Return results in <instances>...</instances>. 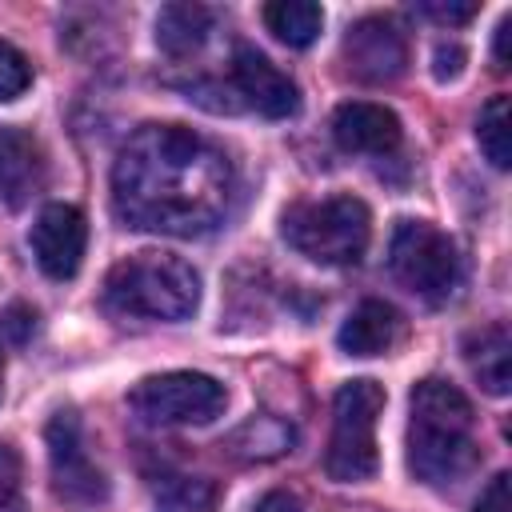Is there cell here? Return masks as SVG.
<instances>
[{"label": "cell", "mask_w": 512, "mask_h": 512, "mask_svg": "<svg viewBox=\"0 0 512 512\" xmlns=\"http://www.w3.org/2000/svg\"><path fill=\"white\" fill-rule=\"evenodd\" d=\"M32 320H36V316H32V308H24V304H12V308L0 316V328H4V332H8L16 344H24V340L32 336Z\"/></svg>", "instance_id": "25"}, {"label": "cell", "mask_w": 512, "mask_h": 512, "mask_svg": "<svg viewBox=\"0 0 512 512\" xmlns=\"http://www.w3.org/2000/svg\"><path fill=\"white\" fill-rule=\"evenodd\" d=\"M384 384L376 380H348L332 396V436L324 452V472L340 484H364L380 468L376 452V420L384 412Z\"/></svg>", "instance_id": "5"}, {"label": "cell", "mask_w": 512, "mask_h": 512, "mask_svg": "<svg viewBox=\"0 0 512 512\" xmlns=\"http://www.w3.org/2000/svg\"><path fill=\"white\" fill-rule=\"evenodd\" d=\"M268 32L288 48H308L324 28V8L312 0H272L264 4Z\"/></svg>", "instance_id": "17"}, {"label": "cell", "mask_w": 512, "mask_h": 512, "mask_svg": "<svg viewBox=\"0 0 512 512\" xmlns=\"http://www.w3.org/2000/svg\"><path fill=\"white\" fill-rule=\"evenodd\" d=\"M104 304L120 316L188 320L200 304V276L172 252H136L108 272Z\"/></svg>", "instance_id": "3"}, {"label": "cell", "mask_w": 512, "mask_h": 512, "mask_svg": "<svg viewBox=\"0 0 512 512\" xmlns=\"http://www.w3.org/2000/svg\"><path fill=\"white\" fill-rule=\"evenodd\" d=\"M216 496V484L204 476H164L152 492L156 512H212Z\"/></svg>", "instance_id": "19"}, {"label": "cell", "mask_w": 512, "mask_h": 512, "mask_svg": "<svg viewBox=\"0 0 512 512\" xmlns=\"http://www.w3.org/2000/svg\"><path fill=\"white\" fill-rule=\"evenodd\" d=\"M460 68H464V48L460 44H440L436 48V80H456L460 76Z\"/></svg>", "instance_id": "26"}, {"label": "cell", "mask_w": 512, "mask_h": 512, "mask_svg": "<svg viewBox=\"0 0 512 512\" xmlns=\"http://www.w3.org/2000/svg\"><path fill=\"white\" fill-rule=\"evenodd\" d=\"M508 96H492L484 108H480V120H476V140H480V152L488 156L492 168H508L512 164V144H508Z\"/></svg>", "instance_id": "20"}, {"label": "cell", "mask_w": 512, "mask_h": 512, "mask_svg": "<svg viewBox=\"0 0 512 512\" xmlns=\"http://www.w3.org/2000/svg\"><path fill=\"white\" fill-rule=\"evenodd\" d=\"M420 12L432 16V20H440V24H468L480 8H476V4H440V0H424Z\"/></svg>", "instance_id": "24"}, {"label": "cell", "mask_w": 512, "mask_h": 512, "mask_svg": "<svg viewBox=\"0 0 512 512\" xmlns=\"http://www.w3.org/2000/svg\"><path fill=\"white\" fill-rule=\"evenodd\" d=\"M32 256L44 276L52 280H72L84 264L88 248V220L76 204H44L36 224H32Z\"/></svg>", "instance_id": "10"}, {"label": "cell", "mask_w": 512, "mask_h": 512, "mask_svg": "<svg viewBox=\"0 0 512 512\" xmlns=\"http://www.w3.org/2000/svg\"><path fill=\"white\" fill-rule=\"evenodd\" d=\"M48 180L44 148L24 128H0V196L8 208H24Z\"/></svg>", "instance_id": "13"}, {"label": "cell", "mask_w": 512, "mask_h": 512, "mask_svg": "<svg viewBox=\"0 0 512 512\" xmlns=\"http://www.w3.org/2000/svg\"><path fill=\"white\" fill-rule=\"evenodd\" d=\"M508 36H512V16L496 24V68H508Z\"/></svg>", "instance_id": "28"}, {"label": "cell", "mask_w": 512, "mask_h": 512, "mask_svg": "<svg viewBox=\"0 0 512 512\" xmlns=\"http://www.w3.org/2000/svg\"><path fill=\"white\" fill-rule=\"evenodd\" d=\"M280 236L292 252L316 264H356L372 236L368 204L356 196H328V200H300L280 216Z\"/></svg>", "instance_id": "4"}, {"label": "cell", "mask_w": 512, "mask_h": 512, "mask_svg": "<svg viewBox=\"0 0 512 512\" xmlns=\"http://www.w3.org/2000/svg\"><path fill=\"white\" fill-rule=\"evenodd\" d=\"M344 68L360 84H388L408 68V40L384 16H364L344 36Z\"/></svg>", "instance_id": "9"}, {"label": "cell", "mask_w": 512, "mask_h": 512, "mask_svg": "<svg viewBox=\"0 0 512 512\" xmlns=\"http://www.w3.org/2000/svg\"><path fill=\"white\" fill-rule=\"evenodd\" d=\"M44 440H48V464H52V488L72 500V504H96L108 496V480L104 472L96 468V460L88 456L84 448V428H80V416L72 408H60L48 428H44Z\"/></svg>", "instance_id": "8"}, {"label": "cell", "mask_w": 512, "mask_h": 512, "mask_svg": "<svg viewBox=\"0 0 512 512\" xmlns=\"http://www.w3.org/2000/svg\"><path fill=\"white\" fill-rule=\"evenodd\" d=\"M408 412V468L416 480L444 488L480 464V444L472 436L476 412L456 384L436 376L420 380L408 396Z\"/></svg>", "instance_id": "2"}, {"label": "cell", "mask_w": 512, "mask_h": 512, "mask_svg": "<svg viewBox=\"0 0 512 512\" xmlns=\"http://www.w3.org/2000/svg\"><path fill=\"white\" fill-rule=\"evenodd\" d=\"M232 88L244 96L248 108H256L268 120H284L296 116L300 108V88L288 72H280L260 48L252 44H236L232 52Z\"/></svg>", "instance_id": "11"}, {"label": "cell", "mask_w": 512, "mask_h": 512, "mask_svg": "<svg viewBox=\"0 0 512 512\" xmlns=\"http://www.w3.org/2000/svg\"><path fill=\"white\" fill-rule=\"evenodd\" d=\"M128 404L148 424H212L224 412L228 392L204 372H160L144 376L128 392Z\"/></svg>", "instance_id": "7"}, {"label": "cell", "mask_w": 512, "mask_h": 512, "mask_svg": "<svg viewBox=\"0 0 512 512\" xmlns=\"http://www.w3.org/2000/svg\"><path fill=\"white\" fill-rule=\"evenodd\" d=\"M0 396H4V356H0Z\"/></svg>", "instance_id": "29"}, {"label": "cell", "mask_w": 512, "mask_h": 512, "mask_svg": "<svg viewBox=\"0 0 512 512\" xmlns=\"http://www.w3.org/2000/svg\"><path fill=\"white\" fill-rule=\"evenodd\" d=\"M388 272L420 300L444 304L460 284V256L448 232L428 220H400L388 240Z\"/></svg>", "instance_id": "6"}, {"label": "cell", "mask_w": 512, "mask_h": 512, "mask_svg": "<svg viewBox=\"0 0 512 512\" xmlns=\"http://www.w3.org/2000/svg\"><path fill=\"white\" fill-rule=\"evenodd\" d=\"M212 32V12L204 4H164L156 16V44L168 56H192Z\"/></svg>", "instance_id": "16"}, {"label": "cell", "mask_w": 512, "mask_h": 512, "mask_svg": "<svg viewBox=\"0 0 512 512\" xmlns=\"http://www.w3.org/2000/svg\"><path fill=\"white\" fill-rule=\"evenodd\" d=\"M228 156L184 124L136 128L112 164V208L128 228L204 236L232 204Z\"/></svg>", "instance_id": "1"}, {"label": "cell", "mask_w": 512, "mask_h": 512, "mask_svg": "<svg viewBox=\"0 0 512 512\" xmlns=\"http://www.w3.org/2000/svg\"><path fill=\"white\" fill-rule=\"evenodd\" d=\"M292 440H296V432L280 416H252L248 424H240L232 432L228 444L240 460H276L292 448Z\"/></svg>", "instance_id": "18"}, {"label": "cell", "mask_w": 512, "mask_h": 512, "mask_svg": "<svg viewBox=\"0 0 512 512\" xmlns=\"http://www.w3.org/2000/svg\"><path fill=\"white\" fill-rule=\"evenodd\" d=\"M464 360L484 392L504 396L512 388V340L504 324H484L464 336Z\"/></svg>", "instance_id": "15"}, {"label": "cell", "mask_w": 512, "mask_h": 512, "mask_svg": "<svg viewBox=\"0 0 512 512\" xmlns=\"http://www.w3.org/2000/svg\"><path fill=\"white\" fill-rule=\"evenodd\" d=\"M252 512H304V508H300V496H292V492H268V496H260V504Z\"/></svg>", "instance_id": "27"}, {"label": "cell", "mask_w": 512, "mask_h": 512, "mask_svg": "<svg viewBox=\"0 0 512 512\" xmlns=\"http://www.w3.org/2000/svg\"><path fill=\"white\" fill-rule=\"evenodd\" d=\"M508 488H512V476H508V472H496V476L488 480V488L480 492V500L472 504V512H512Z\"/></svg>", "instance_id": "23"}, {"label": "cell", "mask_w": 512, "mask_h": 512, "mask_svg": "<svg viewBox=\"0 0 512 512\" xmlns=\"http://www.w3.org/2000/svg\"><path fill=\"white\" fill-rule=\"evenodd\" d=\"M332 140L344 152L388 156L400 148V116L372 100H348L332 112Z\"/></svg>", "instance_id": "12"}, {"label": "cell", "mask_w": 512, "mask_h": 512, "mask_svg": "<svg viewBox=\"0 0 512 512\" xmlns=\"http://www.w3.org/2000/svg\"><path fill=\"white\" fill-rule=\"evenodd\" d=\"M400 340H404V316L384 300L356 304L336 332V344L348 356H380V352H392Z\"/></svg>", "instance_id": "14"}, {"label": "cell", "mask_w": 512, "mask_h": 512, "mask_svg": "<svg viewBox=\"0 0 512 512\" xmlns=\"http://www.w3.org/2000/svg\"><path fill=\"white\" fill-rule=\"evenodd\" d=\"M0 512H24V468L12 444L0 440Z\"/></svg>", "instance_id": "22"}, {"label": "cell", "mask_w": 512, "mask_h": 512, "mask_svg": "<svg viewBox=\"0 0 512 512\" xmlns=\"http://www.w3.org/2000/svg\"><path fill=\"white\" fill-rule=\"evenodd\" d=\"M28 84H32V64H28V56H24L16 44L0 40V100L8 104V100H16V96H24Z\"/></svg>", "instance_id": "21"}]
</instances>
